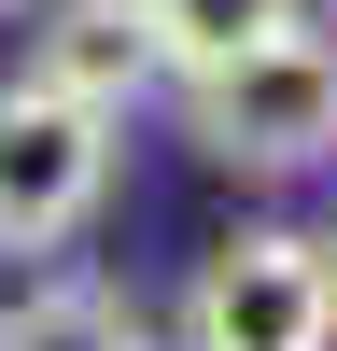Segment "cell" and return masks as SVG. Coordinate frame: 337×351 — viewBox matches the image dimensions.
<instances>
[{
    "label": "cell",
    "mask_w": 337,
    "mask_h": 351,
    "mask_svg": "<svg viewBox=\"0 0 337 351\" xmlns=\"http://www.w3.org/2000/svg\"><path fill=\"white\" fill-rule=\"evenodd\" d=\"M112 197V112L56 99V84H0V253H71Z\"/></svg>",
    "instance_id": "obj_3"
},
{
    "label": "cell",
    "mask_w": 337,
    "mask_h": 351,
    "mask_svg": "<svg viewBox=\"0 0 337 351\" xmlns=\"http://www.w3.org/2000/svg\"><path fill=\"white\" fill-rule=\"evenodd\" d=\"M183 351H337V267L295 225H239L183 281Z\"/></svg>",
    "instance_id": "obj_2"
},
{
    "label": "cell",
    "mask_w": 337,
    "mask_h": 351,
    "mask_svg": "<svg viewBox=\"0 0 337 351\" xmlns=\"http://www.w3.org/2000/svg\"><path fill=\"white\" fill-rule=\"evenodd\" d=\"M323 267H337V225H323Z\"/></svg>",
    "instance_id": "obj_7"
},
{
    "label": "cell",
    "mask_w": 337,
    "mask_h": 351,
    "mask_svg": "<svg viewBox=\"0 0 337 351\" xmlns=\"http://www.w3.org/2000/svg\"><path fill=\"white\" fill-rule=\"evenodd\" d=\"M0 14H28V0H0Z\"/></svg>",
    "instance_id": "obj_8"
},
{
    "label": "cell",
    "mask_w": 337,
    "mask_h": 351,
    "mask_svg": "<svg viewBox=\"0 0 337 351\" xmlns=\"http://www.w3.org/2000/svg\"><path fill=\"white\" fill-rule=\"evenodd\" d=\"M28 84H56V99H84V112L127 127V112L168 84L155 14H140V0H42V28H28Z\"/></svg>",
    "instance_id": "obj_4"
},
{
    "label": "cell",
    "mask_w": 337,
    "mask_h": 351,
    "mask_svg": "<svg viewBox=\"0 0 337 351\" xmlns=\"http://www.w3.org/2000/svg\"><path fill=\"white\" fill-rule=\"evenodd\" d=\"M323 14H337V0H323Z\"/></svg>",
    "instance_id": "obj_9"
},
{
    "label": "cell",
    "mask_w": 337,
    "mask_h": 351,
    "mask_svg": "<svg viewBox=\"0 0 337 351\" xmlns=\"http://www.w3.org/2000/svg\"><path fill=\"white\" fill-rule=\"evenodd\" d=\"M155 14V56H168V84H197V71H225V56H253L267 28H295L309 0H140Z\"/></svg>",
    "instance_id": "obj_6"
},
{
    "label": "cell",
    "mask_w": 337,
    "mask_h": 351,
    "mask_svg": "<svg viewBox=\"0 0 337 351\" xmlns=\"http://www.w3.org/2000/svg\"><path fill=\"white\" fill-rule=\"evenodd\" d=\"M0 351H155V309H140L127 281L71 267V281H42V295L0 309Z\"/></svg>",
    "instance_id": "obj_5"
},
{
    "label": "cell",
    "mask_w": 337,
    "mask_h": 351,
    "mask_svg": "<svg viewBox=\"0 0 337 351\" xmlns=\"http://www.w3.org/2000/svg\"><path fill=\"white\" fill-rule=\"evenodd\" d=\"M183 127L211 169H253V183H295V169L337 155V28H267L253 56H225V71L183 84Z\"/></svg>",
    "instance_id": "obj_1"
}]
</instances>
